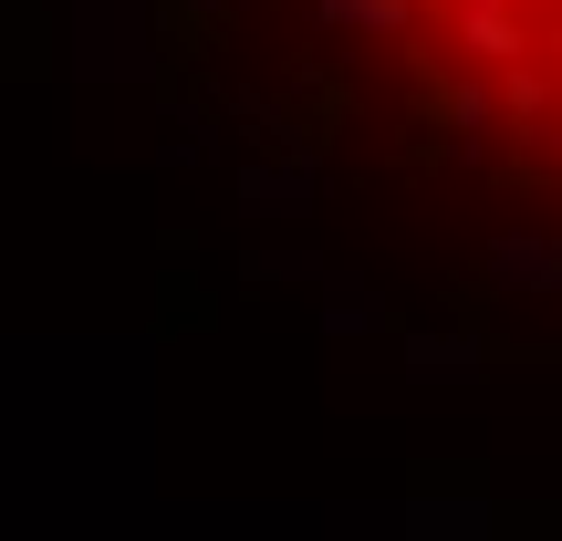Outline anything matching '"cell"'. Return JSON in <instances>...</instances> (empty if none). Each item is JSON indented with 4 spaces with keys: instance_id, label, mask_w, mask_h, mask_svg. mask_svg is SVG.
<instances>
[{
    "instance_id": "cell-1",
    "label": "cell",
    "mask_w": 562,
    "mask_h": 541,
    "mask_svg": "<svg viewBox=\"0 0 562 541\" xmlns=\"http://www.w3.org/2000/svg\"><path fill=\"white\" fill-rule=\"evenodd\" d=\"M448 42H459L469 63H521L531 53V32H521V0H448Z\"/></svg>"
},
{
    "instance_id": "cell-2",
    "label": "cell",
    "mask_w": 562,
    "mask_h": 541,
    "mask_svg": "<svg viewBox=\"0 0 562 541\" xmlns=\"http://www.w3.org/2000/svg\"><path fill=\"white\" fill-rule=\"evenodd\" d=\"M490 281H501V292H562V240H542V229L490 240Z\"/></svg>"
},
{
    "instance_id": "cell-3",
    "label": "cell",
    "mask_w": 562,
    "mask_h": 541,
    "mask_svg": "<svg viewBox=\"0 0 562 541\" xmlns=\"http://www.w3.org/2000/svg\"><path fill=\"white\" fill-rule=\"evenodd\" d=\"M406 375H438V385L480 375V334H406Z\"/></svg>"
},
{
    "instance_id": "cell-4",
    "label": "cell",
    "mask_w": 562,
    "mask_h": 541,
    "mask_svg": "<svg viewBox=\"0 0 562 541\" xmlns=\"http://www.w3.org/2000/svg\"><path fill=\"white\" fill-rule=\"evenodd\" d=\"M323 32H406L417 21V0H313Z\"/></svg>"
},
{
    "instance_id": "cell-5",
    "label": "cell",
    "mask_w": 562,
    "mask_h": 541,
    "mask_svg": "<svg viewBox=\"0 0 562 541\" xmlns=\"http://www.w3.org/2000/svg\"><path fill=\"white\" fill-rule=\"evenodd\" d=\"M552 94H562V83H552V74H531V53H521V63H501V104H510L521 125H542V115H552Z\"/></svg>"
},
{
    "instance_id": "cell-6",
    "label": "cell",
    "mask_w": 562,
    "mask_h": 541,
    "mask_svg": "<svg viewBox=\"0 0 562 541\" xmlns=\"http://www.w3.org/2000/svg\"><path fill=\"white\" fill-rule=\"evenodd\" d=\"M240 199L250 208H302V199H313V167H250Z\"/></svg>"
},
{
    "instance_id": "cell-7",
    "label": "cell",
    "mask_w": 562,
    "mask_h": 541,
    "mask_svg": "<svg viewBox=\"0 0 562 541\" xmlns=\"http://www.w3.org/2000/svg\"><path fill=\"white\" fill-rule=\"evenodd\" d=\"M323 334H344V343H355V334H375V302H364L355 281H334V292H323Z\"/></svg>"
},
{
    "instance_id": "cell-8",
    "label": "cell",
    "mask_w": 562,
    "mask_h": 541,
    "mask_svg": "<svg viewBox=\"0 0 562 541\" xmlns=\"http://www.w3.org/2000/svg\"><path fill=\"white\" fill-rule=\"evenodd\" d=\"M448 125H459L469 157H480V136H490V94H480V83H459V94H448Z\"/></svg>"
},
{
    "instance_id": "cell-9",
    "label": "cell",
    "mask_w": 562,
    "mask_h": 541,
    "mask_svg": "<svg viewBox=\"0 0 562 541\" xmlns=\"http://www.w3.org/2000/svg\"><path fill=\"white\" fill-rule=\"evenodd\" d=\"M199 11H240V0H199Z\"/></svg>"
}]
</instances>
